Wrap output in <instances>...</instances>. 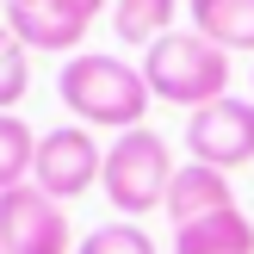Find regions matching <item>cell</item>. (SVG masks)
Instances as JSON below:
<instances>
[{"mask_svg":"<svg viewBox=\"0 0 254 254\" xmlns=\"http://www.w3.org/2000/svg\"><path fill=\"white\" fill-rule=\"evenodd\" d=\"M192 31L217 50H254V0H186Z\"/></svg>","mask_w":254,"mask_h":254,"instance_id":"obj_10","label":"cell"},{"mask_svg":"<svg viewBox=\"0 0 254 254\" xmlns=\"http://www.w3.org/2000/svg\"><path fill=\"white\" fill-rule=\"evenodd\" d=\"M74 6H81V12H87V19H93V12H106V6H112V0H74Z\"/></svg>","mask_w":254,"mask_h":254,"instance_id":"obj_15","label":"cell"},{"mask_svg":"<svg viewBox=\"0 0 254 254\" xmlns=\"http://www.w3.org/2000/svg\"><path fill=\"white\" fill-rule=\"evenodd\" d=\"M174 12H180V0H112V31L124 44L149 50L174 31Z\"/></svg>","mask_w":254,"mask_h":254,"instance_id":"obj_11","label":"cell"},{"mask_svg":"<svg viewBox=\"0 0 254 254\" xmlns=\"http://www.w3.org/2000/svg\"><path fill=\"white\" fill-rule=\"evenodd\" d=\"M0 6H6V0H0Z\"/></svg>","mask_w":254,"mask_h":254,"instance_id":"obj_16","label":"cell"},{"mask_svg":"<svg viewBox=\"0 0 254 254\" xmlns=\"http://www.w3.org/2000/svg\"><path fill=\"white\" fill-rule=\"evenodd\" d=\"M143 81L155 99L198 112V106L230 93V50H217L198 31H168L161 44L143 50Z\"/></svg>","mask_w":254,"mask_h":254,"instance_id":"obj_2","label":"cell"},{"mask_svg":"<svg viewBox=\"0 0 254 254\" xmlns=\"http://www.w3.org/2000/svg\"><path fill=\"white\" fill-rule=\"evenodd\" d=\"M186 149H192V161H205V168L217 174H236L254 161V99H211V106L186 112Z\"/></svg>","mask_w":254,"mask_h":254,"instance_id":"obj_5","label":"cell"},{"mask_svg":"<svg viewBox=\"0 0 254 254\" xmlns=\"http://www.w3.org/2000/svg\"><path fill=\"white\" fill-rule=\"evenodd\" d=\"M0 25L25 50H81V37H87L93 19L74 0H6L0 6Z\"/></svg>","mask_w":254,"mask_h":254,"instance_id":"obj_7","label":"cell"},{"mask_svg":"<svg viewBox=\"0 0 254 254\" xmlns=\"http://www.w3.org/2000/svg\"><path fill=\"white\" fill-rule=\"evenodd\" d=\"M236 205V192H230V174H217V168H205V161H186L180 174H174V186H168V217H174V230L180 223H198V217H217V211H230Z\"/></svg>","mask_w":254,"mask_h":254,"instance_id":"obj_8","label":"cell"},{"mask_svg":"<svg viewBox=\"0 0 254 254\" xmlns=\"http://www.w3.org/2000/svg\"><path fill=\"white\" fill-rule=\"evenodd\" d=\"M74 254H161V248H155V236L143 223H99L93 236H81Z\"/></svg>","mask_w":254,"mask_h":254,"instance_id":"obj_13","label":"cell"},{"mask_svg":"<svg viewBox=\"0 0 254 254\" xmlns=\"http://www.w3.org/2000/svg\"><path fill=\"white\" fill-rule=\"evenodd\" d=\"M99 174H106V149L93 143V130L87 124H56V130L37 136V161H31V186L44 198H81L99 186Z\"/></svg>","mask_w":254,"mask_h":254,"instance_id":"obj_4","label":"cell"},{"mask_svg":"<svg viewBox=\"0 0 254 254\" xmlns=\"http://www.w3.org/2000/svg\"><path fill=\"white\" fill-rule=\"evenodd\" d=\"M174 174H180V168H174L168 136H155L149 124H136V130H124L118 143L106 149L99 186H106V198L124 211V217H143V211H161V205H168Z\"/></svg>","mask_w":254,"mask_h":254,"instance_id":"obj_3","label":"cell"},{"mask_svg":"<svg viewBox=\"0 0 254 254\" xmlns=\"http://www.w3.org/2000/svg\"><path fill=\"white\" fill-rule=\"evenodd\" d=\"M25 87H31V50L19 44V37L0 25V112H12L25 99Z\"/></svg>","mask_w":254,"mask_h":254,"instance_id":"obj_14","label":"cell"},{"mask_svg":"<svg viewBox=\"0 0 254 254\" xmlns=\"http://www.w3.org/2000/svg\"><path fill=\"white\" fill-rule=\"evenodd\" d=\"M31 161H37V130L19 112H0V192L31 180Z\"/></svg>","mask_w":254,"mask_h":254,"instance_id":"obj_12","label":"cell"},{"mask_svg":"<svg viewBox=\"0 0 254 254\" xmlns=\"http://www.w3.org/2000/svg\"><path fill=\"white\" fill-rule=\"evenodd\" d=\"M0 254H6V248H0Z\"/></svg>","mask_w":254,"mask_h":254,"instance_id":"obj_17","label":"cell"},{"mask_svg":"<svg viewBox=\"0 0 254 254\" xmlns=\"http://www.w3.org/2000/svg\"><path fill=\"white\" fill-rule=\"evenodd\" d=\"M174 254H254V223L242 205L217 211V217H198V223H180Z\"/></svg>","mask_w":254,"mask_h":254,"instance_id":"obj_9","label":"cell"},{"mask_svg":"<svg viewBox=\"0 0 254 254\" xmlns=\"http://www.w3.org/2000/svg\"><path fill=\"white\" fill-rule=\"evenodd\" d=\"M0 248L6 254H74L68 211L56 198H44L31 180L0 192Z\"/></svg>","mask_w":254,"mask_h":254,"instance_id":"obj_6","label":"cell"},{"mask_svg":"<svg viewBox=\"0 0 254 254\" xmlns=\"http://www.w3.org/2000/svg\"><path fill=\"white\" fill-rule=\"evenodd\" d=\"M56 93H62V106H68L87 130H118V136L136 130L143 112L155 106L143 68H130L124 56H106V50H81V56H68L62 74H56Z\"/></svg>","mask_w":254,"mask_h":254,"instance_id":"obj_1","label":"cell"}]
</instances>
